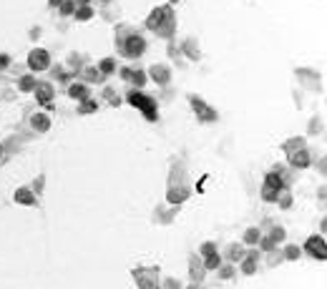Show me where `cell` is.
Returning <instances> with one entry per match:
<instances>
[{
	"label": "cell",
	"instance_id": "4dcf8cb0",
	"mask_svg": "<svg viewBox=\"0 0 327 289\" xmlns=\"http://www.w3.org/2000/svg\"><path fill=\"white\" fill-rule=\"evenodd\" d=\"M103 96H106V101H108L111 106H121V98L114 93V88H103Z\"/></svg>",
	"mask_w": 327,
	"mask_h": 289
},
{
	"label": "cell",
	"instance_id": "7bdbcfd3",
	"mask_svg": "<svg viewBox=\"0 0 327 289\" xmlns=\"http://www.w3.org/2000/svg\"><path fill=\"white\" fill-rule=\"evenodd\" d=\"M187 289H206V287H201V284H196V282H194L192 287H187Z\"/></svg>",
	"mask_w": 327,
	"mask_h": 289
},
{
	"label": "cell",
	"instance_id": "8992f818",
	"mask_svg": "<svg viewBox=\"0 0 327 289\" xmlns=\"http://www.w3.org/2000/svg\"><path fill=\"white\" fill-rule=\"evenodd\" d=\"M189 103H192V108H194L196 118L201 121V123H214V121H219V113L206 103V101H201L199 96H189Z\"/></svg>",
	"mask_w": 327,
	"mask_h": 289
},
{
	"label": "cell",
	"instance_id": "3957f363",
	"mask_svg": "<svg viewBox=\"0 0 327 289\" xmlns=\"http://www.w3.org/2000/svg\"><path fill=\"white\" fill-rule=\"evenodd\" d=\"M129 103L133 108H138L141 113H143V118L146 121H159V108H156V101L151 98V96H146V93H141L138 88H133L129 91Z\"/></svg>",
	"mask_w": 327,
	"mask_h": 289
},
{
	"label": "cell",
	"instance_id": "6da1fadb",
	"mask_svg": "<svg viewBox=\"0 0 327 289\" xmlns=\"http://www.w3.org/2000/svg\"><path fill=\"white\" fill-rule=\"evenodd\" d=\"M146 28L154 30L159 38H171L176 33V15L171 5H159L151 10V15L146 18Z\"/></svg>",
	"mask_w": 327,
	"mask_h": 289
},
{
	"label": "cell",
	"instance_id": "44dd1931",
	"mask_svg": "<svg viewBox=\"0 0 327 289\" xmlns=\"http://www.w3.org/2000/svg\"><path fill=\"white\" fill-rule=\"evenodd\" d=\"M307 146V141L302 139V136H297V139H287L284 144H282V148H284V153H292V151H297V148H305Z\"/></svg>",
	"mask_w": 327,
	"mask_h": 289
},
{
	"label": "cell",
	"instance_id": "f546056e",
	"mask_svg": "<svg viewBox=\"0 0 327 289\" xmlns=\"http://www.w3.org/2000/svg\"><path fill=\"white\" fill-rule=\"evenodd\" d=\"M58 8H61V15H65V18L76 13V3H73V0H63V3H61Z\"/></svg>",
	"mask_w": 327,
	"mask_h": 289
},
{
	"label": "cell",
	"instance_id": "d6a6232c",
	"mask_svg": "<svg viewBox=\"0 0 327 289\" xmlns=\"http://www.w3.org/2000/svg\"><path fill=\"white\" fill-rule=\"evenodd\" d=\"M83 75H86V80H88V83H93V80H103V75H101L98 68H86Z\"/></svg>",
	"mask_w": 327,
	"mask_h": 289
},
{
	"label": "cell",
	"instance_id": "5bb4252c",
	"mask_svg": "<svg viewBox=\"0 0 327 289\" xmlns=\"http://www.w3.org/2000/svg\"><path fill=\"white\" fill-rule=\"evenodd\" d=\"M204 274H206L204 264H201L196 257H192V259H189V277H192V282L201 284V282H204Z\"/></svg>",
	"mask_w": 327,
	"mask_h": 289
},
{
	"label": "cell",
	"instance_id": "7a4b0ae2",
	"mask_svg": "<svg viewBox=\"0 0 327 289\" xmlns=\"http://www.w3.org/2000/svg\"><path fill=\"white\" fill-rule=\"evenodd\" d=\"M116 46H119V53H121L124 58H129V61H136V58H141V56L146 53V40H143V35H138V33L119 35Z\"/></svg>",
	"mask_w": 327,
	"mask_h": 289
},
{
	"label": "cell",
	"instance_id": "60d3db41",
	"mask_svg": "<svg viewBox=\"0 0 327 289\" xmlns=\"http://www.w3.org/2000/svg\"><path fill=\"white\" fill-rule=\"evenodd\" d=\"M61 3H63V0H48V5H51V8H58Z\"/></svg>",
	"mask_w": 327,
	"mask_h": 289
},
{
	"label": "cell",
	"instance_id": "d6986e66",
	"mask_svg": "<svg viewBox=\"0 0 327 289\" xmlns=\"http://www.w3.org/2000/svg\"><path fill=\"white\" fill-rule=\"evenodd\" d=\"M244 254H247V252H244V246H239V244H232V246L227 249V259H229L232 264H234V262H242Z\"/></svg>",
	"mask_w": 327,
	"mask_h": 289
},
{
	"label": "cell",
	"instance_id": "b9f144b4",
	"mask_svg": "<svg viewBox=\"0 0 327 289\" xmlns=\"http://www.w3.org/2000/svg\"><path fill=\"white\" fill-rule=\"evenodd\" d=\"M76 5H91V0H76Z\"/></svg>",
	"mask_w": 327,
	"mask_h": 289
},
{
	"label": "cell",
	"instance_id": "1f68e13d",
	"mask_svg": "<svg viewBox=\"0 0 327 289\" xmlns=\"http://www.w3.org/2000/svg\"><path fill=\"white\" fill-rule=\"evenodd\" d=\"M300 254H302L300 246H287V249H284V259H289V262H297Z\"/></svg>",
	"mask_w": 327,
	"mask_h": 289
},
{
	"label": "cell",
	"instance_id": "83f0119b",
	"mask_svg": "<svg viewBox=\"0 0 327 289\" xmlns=\"http://www.w3.org/2000/svg\"><path fill=\"white\" fill-rule=\"evenodd\" d=\"M184 53L192 58V61H199V48H196V43L189 38V40H184Z\"/></svg>",
	"mask_w": 327,
	"mask_h": 289
},
{
	"label": "cell",
	"instance_id": "e575fe53",
	"mask_svg": "<svg viewBox=\"0 0 327 289\" xmlns=\"http://www.w3.org/2000/svg\"><path fill=\"white\" fill-rule=\"evenodd\" d=\"M260 246L264 249V252H274V249H277V244L272 241V236H264V239H260Z\"/></svg>",
	"mask_w": 327,
	"mask_h": 289
},
{
	"label": "cell",
	"instance_id": "e0dca14e",
	"mask_svg": "<svg viewBox=\"0 0 327 289\" xmlns=\"http://www.w3.org/2000/svg\"><path fill=\"white\" fill-rule=\"evenodd\" d=\"M30 126H33L38 134H46V131L51 129V118H48L46 113H33V116H30Z\"/></svg>",
	"mask_w": 327,
	"mask_h": 289
},
{
	"label": "cell",
	"instance_id": "ab89813d",
	"mask_svg": "<svg viewBox=\"0 0 327 289\" xmlns=\"http://www.w3.org/2000/svg\"><path fill=\"white\" fill-rule=\"evenodd\" d=\"M8 66H10V56L0 53V71H3V68H8Z\"/></svg>",
	"mask_w": 327,
	"mask_h": 289
},
{
	"label": "cell",
	"instance_id": "9c48e42d",
	"mask_svg": "<svg viewBox=\"0 0 327 289\" xmlns=\"http://www.w3.org/2000/svg\"><path fill=\"white\" fill-rule=\"evenodd\" d=\"M305 249H307V254H312L315 259H320V262H325L327 259V244L322 236H310L307 241H305Z\"/></svg>",
	"mask_w": 327,
	"mask_h": 289
},
{
	"label": "cell",
	"instance_id": "5b68a950",
	"mask_svg": "<svg viewBox=\"0 0 327 289\" xmlns=\"http://www.w3.org/2000/svg\"><path fill=\"white\" fill-rule=\"evenodd\" d=\"M284 186H287V184H284V176H282L279 171L267 174V176H264V184H262V199H264V201H277V196H279V191H282Z\"/></svg>",
	"mask_w": 327,
	"mask_h": 289
},
{
	"label": "cell",
	"instance_id": "2e32d148",
	"mask_svg": "<svg viewBox=\"0 0 327 289\" xmlns=\"http://www.w3.org/2000/svg\"><path fill=\"white\" fill-rule=\"evenodd\" d=\"M68 96L76 98V101H83V98L91 96V88H88L86 83H70V86H68Z\"/></svg>",
	"mask_w": 327,
	"mask_h": 289
},
{
	"label": "cell",
	"instance_id": "603a6c76",
	"mask_svg": "<svg viewBox=\"0 0 327 289\" xmlns=\"http://www.w3.org/2000/svg\"><path fill=\"white\" fill-rule=\"evenodd\" d=\"M76 20H91L93 18V8L91 5H76Z\"/></svg>",
	"mask_w": 327,
	"mask_h": 289
},
{
	"label": "cell",
	"instance_id": "d590c367",
	"mask_svg": "<svg viewBox=\"0 0 327 289\" xmlns=\"http://www.w3.org/2000/svg\"><path fill=\"white\" fill-rule=\"evenodd\" d=\"M43 184H46V176L41 174V176L33 181V189H30V191H33V194H41V191H43Z\"/></svg>",
	"mask_w": 327,
	"mask_h": 289
},
{
	"label": "cell",
	"instance_id": "4316f807",
	"mask_svg": "<svg viewBox=\"0 0 327 289\" xmlns=\"http://www.w3.org/2000/svg\"><path fill=\"white\" fill-rule=\"evenodd\" d=\"M35 83H38V80H35V75H23V78L18 80V88H20V91H33V88H35Z\"/></svg>",
	"mask_w": 327,
	"mask_h": 289
},
{
	"label": "cell",
	"instance_id": "d4e9b609",
	"mask_svg": "<svg viewBox=\"0 0 327 289\" xmlns=\"http://www.w3.org/2000/svg\"><path fill=\"white\" fill-rule=\"evenodd\" d=\"M277 204H279L282 209H289V207H292V194H289V186H284V189L279 191V196H277Z\"/></svg>",
	"mask_w": 327,
	"mask_h": 289
},
{
	"label": "cell",
	"instance_id": "52a82bcc",
	"mask_svg": "<svg viewBox=\"0 0 327 289\" xmlns=\"http://www.w3.org/2000/svg\"><path fill=\"white\" fill-rule=\"evenodd\" d=\"M51 66V56H48V51H43V48H33L30 53H28V68L30 71H46Z\"/></svg>",
	"mask_w": 327,
	"mask_h": 289
},
{
	"label": "cell",
	"instance_id": "cb8c5ba5",
	"mask_svg": "<svg viewBox=\"0 0 327 289\" xmlns=\"http://www.w3.org/2000/svg\"><path fill=\"white\" fill-rule=\"evenodd\" d=\"M93 111H98V103H96V98H83L81 101V106H78V113H93Z\"/></svg>",
	"mask_w": 327,
	"mask_h": 289
},
{
	"label": "cell",
	"instance_id": "f1b7e54d",
	"mask_svg": "<svg viewBox=\"0 0 327 289\" xmlns=\"http://www.w3.org/2000/svg\"><path fill=\"white\" fill-rule=\"evenodd\" d=\"M216 272H219V279H232L234 277V264H222Z\"/></svg>",
	"mask_w": 327,
	"mask_h": 289
},
{
	"label": "cell",
	"instance_id": "484cf974",
	"mask_svg": "<svg viewBox=\"0 0 327 289\" xmlns=\"http://www.w3.org/2000/svg\"><path fill=\"white\" fill-rule=\"evenodd\" d=\"M96 68L101 71V75H111V73L116 71V61H114V58H103Z\"/></svg>",
	"mask_w": 327,
	"mask_h": 289
},
{
	"label": "cell",
	"instance_id": "8fae6325",
	"mask_svg": "<svg viewBox=\"0 0 327 289\" xmlns=\"http://www.w3.org/2000/svg\"><path fill=\"white\" fill-rule=\"evenodd\" d=\"M149 75L156 80V86H169V80H171V68L164 66V63H154V66L149 68Z\"/></svg>",
	"mask_w": 327,
	"mask_h": 289
},
{
	"label": "cell",
	"instance_id": "ba28073f",
	"mask_svg": "<svg viewBox=\"0 0 327 289\" xmlns=\"http://www.w3.org/2000/svg\"><path fill=\"white\" fill-rule=\"evenodd\" d=\"M189 194H192V189H189L187 181H181L179 186L171 184V186H169V194H166V201L174 204V207H179V204H184V201L189 199Z\"/></svg>",
	"mask_w": 327,
	"mask_h": 289
},
{
	"label": "cell",
	"instance_id": "f35d334b",
	"mask_svg": "<svg viewBox=\"0 0 327 289\" xmlns=\"http://www.w3.org/2000/svg\"><path fill=\"white\" fill-rule=\"evenodd\" d=\"M322 131V121L320 118H312V123H310V134H320Z\"/></svg>",
	"mask_w": 327,
	"mask_h": 289
},
{
	"label": "cell",
	"instance_id": "7402d4cb",
	"mask_svg": "<svg viewBox=\"0 0 327 289\" xmlns=\"http://www.w3.org/2000/svg\"><path fill=\"white\" fill-rule=\"evenodd\" d=\"M204 269L209 272V269H219L222 267V257H219V252H214V254H209V257H204Z\"/></svg>",
	"mask_w": 327,
	"mask_h": 289
},
{
	"label": "cell",
	"instance_id": "7c38bea8",
	"mask_svg": "<svg viewBox=\"0 0 327 289\" xmlns=\"http://www.w3.org/2000/svg\"><path fill=\"white\" fill-rule=\"evenodd\" d=\"M287 161H289L292 169H307V166H310V151H307V146H305V148H297V151H292V153H287Z\"/></svg>",
	"mask_w": 327,
	"mask_h": 289
},
{
	"label": "cell",
	"instance_id": "9a60e30c",
	"mask_svg": "<svg viewBox=\"0 0 327 289\" xmlns=\"http://www.w3.org/2000/svg\"><path fill=\"white\" fill-rule=\"evenodd\" d=\"M18 204H23V207H35L38 201H35V194L28 189V186H23V189H18L15 191V196H13Z\"/></svg>",
	"mask_w": 327,
	"mask_h": 289
},
{
	"label": "cell",
	"instance_id": "ee69618b",
	"mask_svg": "<svg viewBox=\"0 0 327 289\" xmlns=\"http://www.w3.org/2000/svg\"><path fill=\"white\" fill-rule=\"evenodd\" d=\"M169 3H179V0H169Z\"/></svg>",
	"mask_w": 327,
	"mask_h": 289
},
{
	"label": "cell",
	"instance_id": "ffe728a7",
	"mask_svg": "<svg viewBox=\"0 0 327 289\" xmlns=\"http://www.w3.org/2000/svg\"><path fill=\"white\" fill-rule=\"evenodd\" d=\"M260 239H262V234H260L257 226H249V229L244 231V244H247V246H257Z\"/></svg>",
	"mask_w": 327,
	"mask_h": 289
},
{
	"label": "cell",
	"instance_id": "ac0fdd59",
	"mask_svg": "<svg viewBox=\"0 0 327 289\" xmlns=\"http://www.w3.org/2000/svg\"><path fill=\"white\" fill-rule=\"evenodd\" d=\"M255 272H257V252H249V254H244V259H242V274L252 277Z\"/></svg>",
	"mask_w": 327,
	"mask_h": 289
},
{
	"label": "cell",
	"instance_id": "30bf717a",
	"mask_svg": "<svg viewBox=\"0 0 327 289\" xmlns=\"http://www.w3.org/2000/svg\"><path fill=\"white\" fill-rule=\"evenodd\" d=\"M35 98H38V103L41 106H46V108H53L51 106V101H53V96H56V91H53V86L51 83H46V80H41V83H35Z\"/></svg>",
	"mask_w": 327,
	"mask_h": 289
},
{
	"label": "cell",
	"instance_id": "f6af8a7d",
	"mask_svg": "<svg viewBox=\"0 0 327 289\" xmlns=\"http://www.w3.org/2000/svg\"><path fill=\"white\" fill-rule=\"evenodd\" d=\"M0 153H3V146H0Z\"/></svg>",
	"mask_w": 327,
	"mask_h": 289
},
{
	"label": "cell",
	"instance_id": "74e56055",
	"mask_svg": "<svg viewBox=\"0 0 327 289\" xmlns=\"http://www.w3.org/2000/svg\"><path fill=\"white\" fill-rule=\"evenodd\" d=\"M161 287H166V289H181V282L169 277V279H164V282H161Z\"/></svg>",
	"mask_w": 327,
	"mask_h": 289
},
{
	"label": "cell",
	"instance_id": "836d02e7",
	"mask_svg": "<svg viewBox=\"0 0 327 289\" xmlns=\"http://www.w3.org/2000/svg\"><path fill=\"white\" fill-rule=\"evenodd\" d=\"M269 236H272V241H274V244H279V241H284V236H287V234H284V229H282V226H274Z\"/></svg>",
	"mask_w": 327,
	"mask_h": 289
},
{
	"label": "cell",
	"instance_id": "8d00e7d4",
	"mask_svg": "<svg viewBox=\"0 0 327 289\" xmlns=\"http://www.w3.org/2000/svg\"><path fill=\"white\" fill-rule=\"evenodd\" d=\"M214 252H216V244H214V241H204V244H201V254H204V257H209V254H214Z\"/></svg>",
	"mask_w": 327,
	"mask_h": 289
},
{
	"label": "cell",
	"instance_id": "4fadbf2b",
	"mask_svg": "<svg viewBox=\"0 0 327 289\" xmlns=\"http://www.w3.org/2000/svg\"><path fill=\"white\" fill-rule=\"evenodd\" d=\"M121 78L129 80L131 86H136V88H141L146 83V73L138 71V68H121Z\"/></svg>",
	"mask_w": 327,
	"mask_h": 289
},
{
	"label": "cell",
	"instance_id": "277c9868",
	"mask_svg": "<svg viewBox=\"0 0 327 289\" xmlns=\"http://www.w3.org/2000/svg\"><path fill=\"white\" fill-rule=\"evenodd\" d=\"M131 274H133L136 287H138V289H161L159 267H136Z\"/></svg>",
	"mask_w": 327,
	"mask_h": 289
}]
</instances>
